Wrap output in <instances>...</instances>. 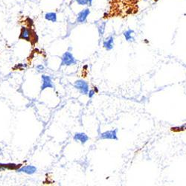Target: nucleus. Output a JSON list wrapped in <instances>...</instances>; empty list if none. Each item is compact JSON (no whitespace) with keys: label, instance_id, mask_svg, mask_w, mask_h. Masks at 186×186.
Returning <instances> with one entry per match:
<instances>
[{"label":"nucleus","instance_id":"nucleus-1","mask_svg":"<svg viewBox=\"0 0 186 186\" xmlns=\"http://www.w3.org/2000/svg\"><path fill=\"white\" fill-rule=\"evenodd\" d=\"M19 38L20 40H23L27 42H30L32 44L36 43L37 40H38V37H37V34L35 33V31L31 30V28L23 26L21 28Z\"/></svg>","mask_w":186,"mask_h":186},{"label":"nucleus","instance_id":"nucleus-2","mask_svg":"<svg viewBox=\"0 0 186 186\" xmlns=\"http://www.w3.org/2000/svg\"><path fill=\"white\" fill-rule=\"evenodd\" d=\"M78 61L74 57L73 54L70 52H66L61 57V64L60 66H70L76 65Z\"/></svg>","mask_w":186,"mask_h":186},{"label":"nucleus","instance_id":"nucleus-3","mask_svg":"<svg viewBox=\"0 0 186 186\" xmlns=\"http://www.w3.org/2000/svg\"><path fill=\"white\" fill-rule=\"evenodd\" d=\"M74 87L76 90H78L81 95H87L89 92V90H90L89 83L87 81H85L84 80H82V79L77 80L74 83Z\"/></svg>","mask_w":186,"mask_h":186},{"label":"nucleus","instance_id":"nucleus-4","mask_svg":"<svg viewBox=\"0 0 186 186\" xmlns=\"http://www.w3.org/2000/svg\"><path fill=\"white\" fill-rule=\"evenodd\" d=\"M42 80V85L40 87V90L43 91L45 89H54L55 88V85H54L53 81H52V78L49 75H42L41 76Z\"/></svg>","mask_w":186,"mask_h":186},{"label":"nucleus","instance_id":"nucleus-5","mask_svg":"<svg viewBox=\"0 0 186 186\" xmlns=\"http://www.w3.org/2000/svg\"><path fill=\"white\" fill-rule=\"evenodd\" d=\"M117 133H118V129H115V130H108V131H105L103 133H101L99 136L100 139H108V140H118V136H117Z\"/></svg>","mask_w":186,"mask_h":186},{"label":"nucleus","instance_id":"nucleus-6","mask_svg":"<svg viewBox=\"0 0 186 186\" xmlns=\"http://www.w3.org/2000/svg\"><path fill=\"white\" fill-rule=\"evenodd\" d=\"M17 173H24L28 175L34 174L37 171V167L32 164H28V165H22L20 168L16 171Z\"/></svg>","mask_w":186,"mask_h":186},{"label":"nucleus","instance_id":"nucleus-7","mask_svg":"<svg viewBox=\"0 0 186 186\" xmlns=\"http://www.w3.org/2000/svg\"><path fill=\"white\" fill-rule=\"evenodd\" d=\"M90 14V10L89 8L83 9L78 13L77 16V22L79 23H85L87 22V17Z\"/></svg>","mask_w":186,"mask_h":186},{"label":"nucleus","instance_id":"nucleus-8","mask_svg":"<svg viewBox=\"0 0 186 186\" xmlns=\"http://www.w3.org/2000/svg\"><path fill=\"white\" fill-rule=\"evenodd\" d=\"M22 166L21 164H15V163H0V171H17L18 168Z\"/></svg>","mask_w":186,"mask_h":186},{"label":"nucleus","instance_id":"nucleus-9","mask_svg":"<svg viewBox=\"0 0 186 186\" xmlns=\"http://www.w3.org/2000/svg\"><path fill=\"white\" fill-rule=\"evenodd\" d=\"M73 139L76 142H80L81 145H85L89 141L90 137L84 133H76L74 135Z\"/></svg>","mask_w":186,"mask_h":186},{"label":"nucleus","instance_id":"nucleus-10","mask_svg":"<svg viewBox=\"0 0 186 186\" xmlns=\"http://www.w3.org/2000/svg\"><path fill=\"white\" fill-rule=\"evenodd\" d=\"M103 47L106 51H111L114 48V37L113 36H109L105 38L103 41Z\"/></svg>","mask_w":186,"mask_h":186},{"label":"nucleus","instance_id":"nucleus-11","mask_svg":"<svg viewBox=\"0 0 186 186\" xmlns=\"http://www.w3.org/2000/svg\"><path fill=\"white\" fill-rule=\"evenodd\" d=\"M135 32L132 29H127L124 32V37L125 40L127 42H134L135 41V37H134Z\"/></svg>","mask_w":186,"mask_h":186},{"label":"nucleus","instance_id":"nucleus-12","mask_svg":"<svg viewBox=\"0 0 186 186\" xmlns=\"http://www.w3.org/2000/svg\"><path fill=\"white\" fill-rule=\"evenodd\" d=\"M45 19L49 22H56L57 21V16L55 12H48L45 14Z\"/></svg>","mask_w":186,"mask_h":186},{"label":"nucleus","instance_id":"nucleus-13","mask_svg":"<svg viewBox=\"0 0 186 186\" xmlns=\"http://www.w3.org/2000/svg\"><path fill=\"white\" fill-rule=\"evenodd\" d=\"M171 132H173V133H180V132L185 131L186 130V123L183 124V125L179 127H171L170 129Z\"/></svg>","mask_w":186,"mask_h":186},{"label":"nucleus","instance_id":"nucleus-14","mask_svg":"<svg viewBox=\"0 0 186 186\" xmlns=\"http://www.w3.org/2000/svg\"><path fill=\"white\" fill-rule=\"evenodd\" d=\"M106 22H102L98 25V31L100 37H103V34L105 32V29H106Z\"/></svg>","mask_w":186,"mask_h":186},{"label":"nucleus","instance_id":"nucleus-15","mask_svg":"<svg viewBox=\"0 0 186 186\" xmlns=\"http://www.w3.org/2000/svg\"><path fill=\"white\" fill-rule=\"evenodd\" d=\"M26 68H27L26 63H19V64H17L15 66L13 67V69L22 71V70L25 69H26Z\"/></svg>","mask_w":186,"mask_h":186},{"label":"nucleus","instance_id":"nucleus-16","mask_svg":"<svg viewBox=\"0 0 186 186\" xmlns=\"http://www.w3.org/2000/svg\"><path fill=\"white\" fill-rule=\"evenodd\" d=\"M36 69L38 72H42L45 70V66H44L43 64H38V65L36 66Z\"/></svg>","mask_w":186,"mask_h":186},{"label":"nucleus","instance_id":"nucleus-17","mask_svg":"<svg viewBox=\"0 0 186 186\" xmlns=\"http://www.w3.org/2000/svg\"><path fill=\"white\" fill-rule=\"evenodd\" d=\"M76 2L79 5H82V6H84V5H87V0H76Z\"/></svg>","mask_w":186,"mask_h":186},{"label":"nucleus","instance_id":"nucleus-18","mask_svg":"<svg viewBox=\"0 0 186 186\" xmlns=\"http://www.w3.org/2000/svg\"><path fill=\"white\" fill-rule=\"evenodd\" d=\"M87 95H88L89 98H92L93 96H94V95H95V91H94L93 90H89V92H88V94H87Z\"/></svg>","mask_w":186,"mask_h":186},{"label":"nucleus","instance_id":"nucleus-19","mask_svg":"<svg viewBox=\"0 0 186 186\" xmlns=\"http://www.w3.org/2000/svg\"><path fill=\"white\" fill-rule=\"evenodd\" d=\"M93 90H94V91H95V94H98V92H99V90H98V87H95V86H94V87H93V89H92Z\"/></svg>","mask_w":186,"mask_h":186},{"label":"nucleus","instance_id":"nucleus-20","mask_svg":"<svg viewBox=\"0 0 186 186\" xmlns=\"http://www.w3.org/2000/svg\"><path fill=\"white\" fill-rule=\"evenodd\" d=\"M87 5H88V6H92L93 0H87Z\"/></svg>","mask_w":186,"mask_h":186}]
</instances>
